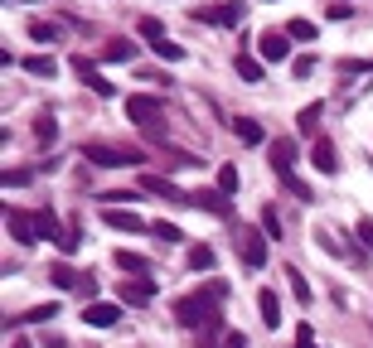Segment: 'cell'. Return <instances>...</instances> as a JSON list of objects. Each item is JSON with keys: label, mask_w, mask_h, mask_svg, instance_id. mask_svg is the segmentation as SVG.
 I'll list each match as a JSON object with an SVG mask.
<instances>
[{"label": "cell", "mask_w": 373, "mask_h": 348, "mask_svg": "<svg viewBox=\"0 0 373 348\" xmlns=\"http://www.w3.org/2000/svg\"><path fill=\"white\" fill-rule=\"evenodd\" d=\"M175 320L185 324V329H218L223 315H218V300L213 295H185L175 305Z\"/></svg>", "instance_id": "6da1fadb"}, {"label": "cell", "mask_w": 373, "mask_h": 348, "mask_svg": "<svg viewBox=\"0 0 373 348\" xmlns=\"http://www.w3.org/2000/svg\"><path fill=\"white\" fill-rule=\"evenodd\" d=\"M82 160H92L97 169H136V164H141V155H136V150H121V145L87 140V145H82Z\"/></svg>", "instance_id": "7a4b0ae2"}, {"label": "cell", "mask_w": 373, "mask_h": 348, "mask_svg": "<svg viewBox=\"0 0 373 348\" xmlns=\"http://www.w3.org/2000/svg\"><path fill=\"white\" fill-rule=\"evenodd\" d=\"M185 208H204V213H213V218H233V198L223 193V189H189V198H185Z\"/></svg>", "instance_id": "3957f363"}, {"label": "cell", "mask_w": 373, "mask_h": 348, "mask_svg": "<svg viewBox=\"0 0 373 348\" xmlns=\"http://www.w3.org/2000/svg\"><path fill=\"white\" fill-rule=\"evenodd\" d=\"M121 107H126V116H131L141 131H156L160 126V97H151V92H131Z\"/></svg>", "instance_id": "277c9868"}, {"label": "cell", "mask_w": 373, "mask_h": 348, "mask_svg": "<svg viewBox=\"0 0 373 348\" xmlns=\"http://www.w3.org/2000/svg\"><path fill=\"white\" fill-rule=\"evenodd\" d=\"M194 20H204V25H218V29H238L247 20V5L242 0H228V5H213V10H189Z\"/></svg>", "instance_id": "5b68a950"}, {"label": "cell", "mask_w": 373, "mask_h": 348, "mask_svg": "<svg viewBox=\"0 0 373 348\" xmlns=\"http://www.w3.org/2000/svg\"><path fill=\"white\" fill-rule=\"evenodd\" d=\"M257 58L262 63H286L291 58V34L286 29H262L257 34Z\"/></svg>", "instance_id": "8992f818"}, {"label": "cell", "mask_w": 373, "mask_h": 348, "mask_svg": "<svg viewBox=\"0 0 373 348\" xmlns=\"http://www.w3.org/2000/svg\"><path fill=\"white\" fill-rule=\"evenodd\" d=\"M266 232H252V228H238V252H242V266L247 271H262L266 266Z\"/></svg>", "instance_id": "52a82bcc"}, {"label": "cell", "mask_w": 373, "mask_h": 348, "mask_svg": "<svg viewBox=\"0 0 373 348\" xmlns=\"http://www.w3.org/2000/svg\"><path fill=\"white\" fill-rule=\"evenodd\" d=\"M73 73H78V78H82V87H87V92H97V97H117V87H112V82H107L102 73L92 68V58L73 54Z\"/></svg>", "instance_id": "ba28073f"}, {"label": "cell", "mask_w": 373, "mask_h": 348, "mask_svg": "<svg viewBox=\"0 0 373 348\" xmlns=\"http://www.w3.org/2000/svg\"><path fill=\"white\" fill-rule=\"evenodd\" d=\"M5 218H10V232H15L20 247H34V242H39V223H34V213H25V208H5Z\"/></svg>", "instance_id": "9c48e42d"}, {"label": "cell", "mask_w": 373, "mask_h": 348, "mask_svg": "<svg viewBox=\"0 0 373 348\" xmlns=\"http://www.w3.org/2000/svg\"><path fill=\"white\" fill-rule=\"evenodd\" d=\"M271 174H276V184H281V189H291L301 203H315V189H310L306 179H301V174H296V164H271Z\"/></svg>", "instance_id": "30bf717a"}, {"label": "cell", "mask_w": 373, "mask_h": 348, "mask_svg": "<svg viewBox=\"0 0 373 348\" xmlns=\"http://www.w3.org/2000/svg\"><path fill=\"white\" fill-rule=\"evenodd\" d=\"M117 320H121V300H117V305H107V300L82 305V324H92V329H112Z\"/></svg>", "instance_id": "8fae6325"}, {"label": "cell", "mask_w": 373, "mask_h": 348, "mask_svg": "<svg viewBox=\"0 0 373 348\" xmlns=\"http://www.w3.org/2000/svg\"><path fill=\"white\" fill-rule=\"evenodd\" d=\"M102 223H107V228H117V232H141V228H146V223H141L131 208H121V203H107Z\"/></svg>", "instance_id": "7c38bea8"}, {"label": "cell", "mask_w": 373, "mask_h": 348, "mask_svg": "<svg viewBox=\"0 0 373 348\" xmlns=\"http://www.w3.org/2000/svg\"><path fill=\"white\" fill-rule=\"evenodd\" d=\"M320 116H325V102H310V107L296 111V135L306 140H320Z\"/></svg>", "instance_id": "4fadbf2b"}, {"label": "cell", "mask_w": 373, "mask_h": 348, "mask_svg": "<svg viewBox=\"0 0 373 348\" xmlns=\"http://www.w3.org/2000/svg\"><path fill=\"white\" fill-rule=\"evenodd\" d=\"M151 295H156V281H151V276H141V281H121V286H117V300H126V305H146Z\"/></svg>", "instance_id": "5bb4252c"}, {"label": "cell", "mask_w": 373, "mask_h": 348, "mask_svg": "<svg viewBox=\"0 0 373 348\" xmlns=\"http://www.w3.org/2000/svg\"><path fill=\"white\" fill-rule=\"evenodd\" d=\"M310 160H315L320 174H340V155H335V145L320 135V140H310Z\"/></svg>", "instance_id": "9a60e30c"}, {"label": "cell", "mask_w": 373, "mask_h": 348, "mask_svg": "<svg viewBox=\"0 0 373 348\" xmlns=\"http://www.w3.org/2000/svg\"><path fill=\"white\" fill-rule=\"evenodd\" d=\"M141 189H151V193L170 198V203H185V198H189V189H175L170 179H165V174H146V179H141Z\"/></svg>", "instance_id": "2e32d148"}, {"label": "cell", "mask_w": 373, "mask_h": 348, "mask_svg": "<svg viewBox=\"0 0 373 348\" xmlns=\"http://www.w3.org/2000/svg\"><path fill=\"white\" fill-rule=\"evenodd\" d=\"M34 223H39V237L53 242V247L68 237V228H58V213H53V208H39V213H34Z\"/></svg>", "instance_id": "e0dca14e"}, {"label": "cell", "mask_w": 373, "mask_h": 348, "mask_svg": "<svg viewBox=\"0 0 373 348\" xmlns=\"http://www.w3.org/2000/svg\"><path fill=\"white\" fill-rule=\"evenodd\" d=\"M257 310H262V324L266 329H276L281 324V300H276V291L266 286V291H257Z\"/></svg>", "instance_id": "ac0fdd59"}, {"label": "cell", "mask_w": 373, "mask_h": 348, "mask_svg": "<svg viewBox=\"0 0 373 348\" xmlns=\"http://www.w3.org/2000/svg\"><path fill=\"white\" fill-rule=\"evenodd\" d=\"M117 271H131V276H146L151 271V257H141V252H126V247H117Z\"/></svg>", "instance_id": "d6986e66"}, {"label": "cell", "mask_w": 373, "mask_h": 348, "mask_svg": "<svg viewBox=\"0 0 373 348\" xmlns=\"http://www.w3.org/2000/svg\"><path fill=\"white\" fill-rule=\"evenodd\" d=\"M233 131H238L242 145H262V140H266V131L252 121V116H238V121H233Z\"/></svg>", "instance_id": "ffe728a7"}, {"label": "cell", "mask_w": 373, "mask_h": 348, "mask_svg": "<svg viewBox=\"0 0 373 348\" xmlns=\"http://www.w3.org/2000/svg\"><path fill=\"white\" fill-rule=\"evenodd\" d=\"M233 68H238V78H242V82H262V58L247 54V49L238 54V63H233Z\"/></svg>", "instance_id": "44dd1931"}, {"label": "cell", "mask_w": 373, "mask_h": 348, "mask_svg": "<svg viewBox=\"0 0 373 348\" xmlns=\"http://www.w3.org/2000/svg\"><path fill=\"white\" fill-rule=\"evenodd\" d=\"M25 73H29V78H53V73H58V63H53L49 54H29L25 58Z\"/></svg>", "instance_id": "7402d4cb"}, {"label": "cell", "mask_w": 373, "mask_h": 348, "mask_svg": "<svg viewBox=\"0 0 373 348\" xmlns=\"http://www.w3.org/2000/svg\"><path fill=\"white\" fill-rule=\"evenodd\" d=\"M286 276H291V295L301 300V305H306V310H310V305H315V291H310V281H306V276H301L296 266H286Z\"/></svg>", "instance_id": "603a6c76"}, {"label": "cell", "mask_w": 373, "mask_h": 348, "mask_svg": "<svg viewBox=\"0 0 373 348\" xmlns=\"http://www.w3.org/2000/svg\"><path fill=\"white\" fill-rule=\"evenodd\" d=\"M53 315H58V300H49V305H34V310H25V315L15 320V329H20V324H49Z\"/></svg>", "instance_id": "cb8c5ba5"}, {"label": "cell", "mask_w": 373, "mask_h": 348, "mask_svg": "<svg viewBox=\"0 0 373 348\" xmlns=\"http://www.w3.org/2000/svg\"><path fill=\"white\" fill-rule=\"evenodd\" d=\"M131 58H136V44H126V39H117V44L102 49V63H131Z\"/></svg>", "instance_id": "d4e9b609"}, {"label": "cell", "mask_w": 373, "mask_h": 348, "mask_svg": "<svg viewBox=\"0 0 373 348\" xmlns=\"http://www.w3.org/2000/svg\"><path fill=\"white\" fill-rule=\"evenodd\" d=\"M49 281L58 286V291H73V286H82V276H78L73 266H63V262H58V266L49 271Z\"/></svg>", "instance_id": "484cf974"}, {"label": "cell", "mask_w": 373, "mask_h": 348, "mask_svg": "<svg viewBox=\"0 0 373 348\" xmlns=\"http://www.w3.org/2000/svg\"><path fill=\"white\" fill-rule=\"evenodd\" d=\"M213 262H218V257H213V247H209V242L189 247V266H194V271H213Z\"/></svg>", "instance_id": "4316f807"}, {"label": "cell", "mask_w": 373, "mask_h": 348, "mask_svg": "<svg viewBox=\"0 0 373 348\" xmlns=\"http://www.w3.org/2000/svg\"><path fill=\"white\" fill-rule=\"evenodd\" d=\"M262 232L271 242H281V232H286V223H281V213H276V208H271V203H266L262 208Z\"/></svg>", "instance_id": "83f0119b"}, {"label": "cell", "mask_w": 373, "mask_h": 348, "mask_svg": "<svg viewBox=\"0 0 373 348\" xmlns=\"http://www.w3.org/2000/svg\"><path fill=\"white\" fill-rule=\"evenodd\" d=\"M136 29H141V39H151V49H156L160 39H165V25H160V20H151V15H146V20H141Z\"/></svg>", "instance_id": "f1b7e54d"}, {"label": "cell", "mask_w": 373, "mask_h": 348, "mask_svg": "<svg viewBox=\"0 0 373 348\" xmlns=\"http://www.w3.org/2000/svg\"><path fill=\"white\" fill-rule=\"evenodd\" d=\"M34 135H39L44 145H53V140H58V121H53V116H39V121H34Z\"/></svg>", "instance_id": "f546056e"}, {"label": "cell", "mask_w": 373, "mask_h": 348, "mask_svg": "<svg viewBox=\"0 0 373 348\" xmlns=\"http://www.w3.org/2000/svg\"><path fill=\"white\" fill-rule=\"evenodd\" d=\"M218 189H223L228 198L238 193V164H223V169H218Z\"/></svg>", "instance_id": "4dcf8cb0"}, {"label": "cell", "mask_w": 373, "mask_h": 348, "mask_svg": "<svg viewBox=\"0 0 373 348\" xmlns=\"http://www.w3.org/2000/svg\"><path fill=\"white\" fill-rule=\"evenodd\" d=\"M286 34H291V39H320L315 20H291V25H286Z\"/></svg>", "instance_id": "1f68e13d"}, {"label": "cell", "mask_w": 373, "mask_h": 348, "mask_svg": "<svg viewBox=\"0 0 373 348\" xmlns=\"http://www.w3.org/2000/svg\"><path fill=\"white\" fill-rule=\"evenodd\" d=\"M151 232H156L160 242H170V247H175V242H185V232H180L175 223H151Z\"/></svg>", "instance_id": "d6a6232c"}, {"label": "cell", "mask_w": 373, "mask_h": 348, "mask_svg": "<svg viewBox=\"0 0 373 348\" xmlns=\"http://www.w3.org/2000/svg\"><path fill=\"white\" fill-rule=\"evenodd\" d=\"M29 39H34V44H53V25H44V20H29Z\"/></svg>", "instance_id": "836d02e7"}, {"label": "cell", "mask_w": 373, "mask_h": 348, "mask_svg": "<svg viewBox=\"0 0 373 348\" xmlns=\"http://www.w3.org/2000/svg\"><path fill=\"white\" fill-rule=\"evenodd\" d=\"M156 54H160V58H170V63H180V58H185V44H170V39H160Z\"/></svg>", "instance_id": "e575fe53"}, {"label": "cell", "mask_w": 373, "mask_h": 348, "mask_svg": "<svg viewBox=\"0 0 373 348\" xmlns=\"http://www.w3.org/2000/svg\"><path fill=\"white\" fill-rule=\"evenodd\" d=\"M315 242H320V247H325V252H330V257H349L345 247L335 242V232H315Z\"/></svg>", "instance_id": "d590c367"}, {"label": "cell", "mask_w": 373, "mask_h": 348, "mask_svg": "<svg viewBox=\"0 0 373 348\" xmlns=\"http://www.w3.org/2000/svg\"><path fill=\"white\" fill-rule=\"evenodd\" d=\"M296 348H320V344H315V329H310V324H301V329H296Z\"/></svg>", "instance_id": "8d00e7d4"}, {"label": "cell", "mask_w": 373, "mask_h": 348, "mask_svg": "<svg viewBox=\"0 0 373 348\" xmlns=\"http://www.w3.org/2000/svg\"><path fill=\"white\" fill-rule=\"evenodd\" d=\"M29 179H34V169H10V174H5V184L10 189H25Z\"/></svg>", "instance_id": "74e56055"}, {"label": "cell", "mask_w": 373, "mask_h": 348, "mask_svg": "<svg viewBox=\"0 0 373 348\" xmlns=\"http://www.w3.org/2000/svg\"><path fill=\"white\" fill-rule=\"evenodd\" d=\"M291 73H296V78H310V73H315V58H310V54H306V58H296V63H291Z\"/></svg>", "instance_id": "f35d334b"}, {"label": "cell", "mask_w": 373, "mask_h": 348, "mask_svg": "<svg viewBox=\"0 0 373 348\" xmlns=\"http://www.w3.org/2000/svg\"><path fill=\"white\" fill-rule=\"evenodd\" d=\"M359 242L373 252V218H359Z\"/></svg>", "instance_id": "ab89813d"}, {"label": "cell", "mask_w": 373, "mask_h": 348, "mask_svg": "<svg viewBox=\"0 0 373 348\" xmlns=\"http://www.w3.org/2000/svg\"><path fill=\"white\" fill-rule=\"evenodd\" d=\"M373 63H359V58H340V73H369Z\"/></svg>", "instance_id": "60d3db41"}, {"label": "cell", "mask_w": 373, "mask_h": 348, "mask_svg": "<svg viewBox=\"0 0 373 348\" xmlns=\"http://www.w3.org/2000/svg\"><path fill=\"white\" fill-rule=\"evenodd\" d=\"M78 295H82V300H87V305H92V300H97V281H92V276H82V286H78Z\"/></svg>", "instance_id": "b9f144b4"}, {"label": "cell", "mask_w": 373, "mask_h": 348, "mask_svg": "<svg viewBox=\"0 0 373 348\" xmlns=\"http://www.w3.org/2000/svg\"><path fill=\"white\" fill-rule=\"evenodd\" d=\"M204 295H213V300H228V281H209V286H204Z\"/></svg>", "instance_id": "7bdbcfd3"}, {"label": "cell", "mask_w": 373, "mask_h": 348, "mask_svg": "<svg viewBox=\"0 0 373 348\" xmlns=\"http://www.w3.org/2000/svg\"><path fill=\"white\" fill-rule=\"evenodd\" d=\"M228 348H247V334H242V329H233V334H228Z\"/></svg>", "instance_id": "ee69618b"}, {"label": "cell", "mask_w": 373, "mask_h": 348, "mask_svg": "<svg viewBox=\"0 0 373 348\" xmlns=\"http://www.w3.org/2000/svg\"><path fill=\"white\" fill-rule=\"evenodd\" d=\"M10 348H29V344H25V339H15V344H10Z\"/></svg>", "instance_id": "f6af8a7d"}, {"label": "cell", "mask_w": 373, "mask_h": 348, "mask_svg": "<svg viewBox=\"0 0 373 348\" xmlns=\"http://www.w3.org/2000/svg\"><path fill=\"white\" fill-rule=\"evenodd\" d=\"M25 5H34V0H25Z\"/></svg>", "instance_id": "bcb514c9"}]
</instances>
